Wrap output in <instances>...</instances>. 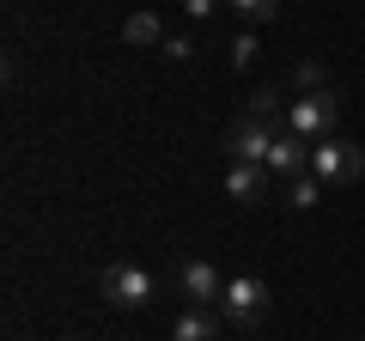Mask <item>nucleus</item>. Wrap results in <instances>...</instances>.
Returning <instances> with one entry per match:
<instances>
[{
  "label": "nucleus",
  "mask_w": 365,
  "mask_h": 341,
  "mask_svg": "<svg viewBox=\"0 0 365 341\" xmlns=\"http://www.w3.org/2000/svg\"><path fill=\"white\" fill-rule=\"evenodd\" d=\"M317 201H323V183H317L311 170H304V177H292V183H287V208H299V213H311Z\"/></svg>",
  "instance_id": "obj_11"
},
{
  "label": "nucleus",
  "mask_w": 365,
  "mask_h": 341,
  "mask_svg": "<svg viewBox=\"0 0 365 341\" xmlns=\"http://www.w3.org/2000/svg\"><path fill=\"white\" fill-rule=\"evenodd\" d=\"M158 55H165V61H189L195 43H189V37H165V49H158Z\"/></svg>",
  "instance_id": "obj_14"
},
{
  "label": "nucleus",
  "mask_w": 365,
  "mask_h": 341,
  "mask_svg": "<svg viewBox=\"0 0 365 341\" xmlns=\"http://www.w3.org/2000/svg\"><path fill=\"white\" fill-rule=\"evenodd\" d=\"M268 170L274 177H280V183H292V177H304V170H311V141H299V134H280V141H274V153H268Z\"/></svg>",
  "instance_id": "obj_8"
},
{
  "label": "nucleus",
  "mask_w": 365,
  "mask_h": 341,
  "mask_svg": "<svg viewBox=\"0 0 365 341\" xmlns=\"http://www.w3.org/2000/svg\"><path fill=\"white\" fill-rule=\"evenodd\" d=\"M170 31L158 25V13H128V25H122V43H134V49H165Z\"/></svg>",
  "instance_id": "obj_10"
},
{
  "label": "nucleus",
  "mask_w": 365,
  "mask_h": 341,
  "mask_svg": "<svg viewBox=\"0 0 365 341\" xmlns=\"http://www.w3.org/2000/svg\"><path fill=\"white\" fill-rule=\"evenodd\" d=\"M250 116H256V122H274V116H280V92H256V98H250Z\"/></svg>",
  "instance_id": "obj_13"
},
{
  "label": "nucleus",
  "mask_w": 365,
  "mask_h": 341,
  "mask_svg": "<svg viewBox=\"0 0 365 341\" xmlns=\"http://www.w3.org/2000/svg\"><path fill=\"white\" fill-rule=\"evenodd\" d=\"M268 305H274V292L262 287L256 275H232V280H225V292H220V305H213V311H220V317H225L232 329H262V323H268Z\"/></svg>",
  "instance_id": "obj_1"
},
{
  "label": "nucleus",
  "mask_w": 365,
  "mask_h": 341,
  "mask_svg": "<svg viewBox=\"0 0 365 341\" xmlns=\"http://www.w3.org/2000/svg\"><path fill=\"white\" fill-rule=\"evenodd\" d=\"M268 183H274V170H268V165H244V158H232V165H225V195L244 201V208L268 195Z\"/></svg>",
  "instance_id": "obj_6"
},
{
  "label": "nucleus",
  "mask_w": 365,
  "mask_h": 341,
  "mask_svg": "<svg viewBox=\"0 0 365 341\" xmlns=\"http://www.w3.org/2000/svg\"><path fill=\"white\" fill-rule=\"evenodd\" d=\"M213 6H220V0H182V13H189V19H207Z\"/></svg>",
  "instance_id": "obj_17"
},
{
  "label": "nucleus",
  "mask_w": 365,
  "mask_h": 341,
  "mask_svg": "<svg viewBox=\"0 0 365 341\" xmlns=\"http://www.w3.org/2000/svg\"><path fill=\"white\" fill-rule=\"evenodd\" d=\"M232 13H244L250 25H268V19H280V0H232Z\"/></svg>",
  "instance_id": "obj_12"
},
{
  "label": "nucleus",
  "mask_w": 365,
  "mask_h": 341,
  "mask_svg": "<svg viewBox=\"0 0 365 341\" xmlns=\"http://www.w3.org/2000/svg\"><path fill=\"white\" fill-rule=\"evenodd\" d=\"M250 61H256V37H237L232 43V67H250Z\"/></svg>",
  "instance_id": "obj_16"
},
{
  "label": "nucleus",
  "mask_w": 365,
  "mask_h": 341,
  "mask_svg": "<svg viewBox=\"0 0 365 341\" xmlns=\"http://www.w3.org/2000/svg\"><path fill=\"white\" fill-rule=\"evenodd\" d=\"M299 92H323V67H317V61L299 67Z\"/></svg>",
  "instance_id": "obj_15"
},
{
  "label": "nucleus",
  "mask_w": 365,
  "mask_h": 341,
  "mask_svg": "<svg viewBox=\"0 0 365 341\" xmlns=\"http://www.w3.org/2000/svg\"><path fill=\"white\" fill-rule=\"evenodd\" d=\"M104 299L122 305V311H140V305H153V275L134 263H110L104 268Z\"/></svg>",
  "instance_id": "obj_5"
},
{
  "label": "nucleus",
  "mask_w": 365,
  "mask_h": 341,
  "mask_svg": "<svg viewBox=\"0 0 365 341\" xmlns=\"http://www.w3.org/2000/svg\"><path fill=\"white\" fill-rule=\"evenodd\" d=\"M274 141H280V128H274V122H256L250 110L225 128V146H232V158H244V165H268Z\"/></svg>",
  "instance_id": "obj_4"
},
{
  "label": "nucleus",
  "mask_w": 365,
  "mask_h": 341,
  "mask_svg": "<svg viewBox=\"0 0 365 341\" xmlns=\"http://www.w3.org/2000/svg\"><path fill=\"white\" fill-rule=\"evenodd\" d=\"M220 311H207V305H189V311H177V329L170 335L177 341H220Z\"/></svg>",
  "instance_id": "obj_9"
},
{
  "label": "nucleus",
  "mask_w": 365,
  "mask_h": 341,
  "mask_svg": "<svg viewBox=\"0 0 365 341\" xmlns=\"http://www.w3.org/2000/svg\"><path fill=\"white\" fill-rule=\"evenodd\" d=\"M335 116H341V104L335 98H329V86L323 92H299L292 98V110H287V128L299 134V141H329V134H335Z\"/></svg>",
  "instance_id": "obj_3"
},
{
  "label": "nucleus",
  "mask_w": 365,
  "mask_h": 341,
  "mask_svg": "<svg viewBox=\"0 0 365 341\" xmlns=\"http://www.w3.org/2000/svg\"><path fill=\"white\" fill-rule=\"evenodd\" d=\"M177 287H182V299H189V305H220V292H225V275H220L213 263H182Z\"/></svg>",
  "instance_id": "obj_7"
},
{
  "label": "nucleus",
  "mask_w": 365,
  "mask_h": 341,
  "mask_svg": "<svg viewBox=\"0 0 365 341\" xmlns=\"http://www.w3.org/2000/svg\"><path fill=\"white\" fill-rule=\"evenodd\" d=\"M311 177L323 189H347V183H359V177H365V153L353 141H335V134H329V141L311 146Z\"/></svg>",
  "instance_id": "obj_2"
}]
</instances>
